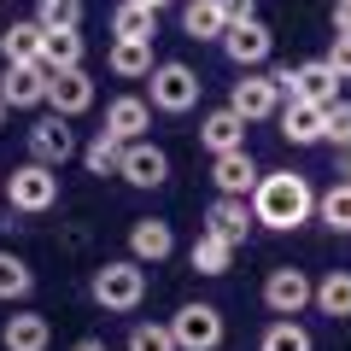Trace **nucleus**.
<instances>
[{
  "label": "nucleus",
  "mask_w": 351,
  "mask_h": 351,
  "mask_svg": "<svg viewBox=\"0 0 351 351\" xmlns=\"http://www.w3.org/2000/svg\"><path fill=\"white\" fill-rule=\"evenodd\" d=\"M246 205H252V223L276 228V234H293V228H304L316 217V193L299 170H263Z\"/></svg>",
  "instance_id": "f257e3e1"
},
{
  "label": "nucleus",
  "mask_w": 351,
  "mask_h": 351,
  "mask_svg": "<svg viewBox=\"0 0 351 351\" xmlns=\"http://www.w3.org/2000/svg\"><path fill=\"white\" fill-rule=\"evenodd\" d=\"M88 299L100 304V311H112V316L141 311V299H147V269H141L135 258H112V263H100V269L88 276Z\"/></svg>",
  "instance_id": "f03ea898"
},
{
  "label": "nucleus",
  "mask_w": 351,
  "mask_h": 351,
  "mask_svg": "<svg viewBox=\"0 0 351 351\" xmlns=\"http://www.w3.org/2000/svg\"><path fill=\"white\" fill-rule=\"evenodd\" d=\"M0 193H6V205H12V211L41 217V211H53V205H59V170L29 158V164H18V170L0 182Z\"/></svg>",
  "instance_id": "7ed1b4c3"
},
{
  "label": "nucleus",
  "mask_w": 351,
  "mask_h": 351,
  "mask_svg": "<svg viewBox=\"0 0 351 351\" xmlns=\"http://www.w3.org/2000/svg\"><path fill=\"white\" fill-rule=\"evenodd\" d=\"M152 112H170V117H182V112H193V106H199V71H193V64H182V59H164V64H152Z\"/></svg>",
  "instance_id": "20e7f679"
},
{
  "label": "nucleus",
  "mask_w": 351,
  "mask_h": 351,
  "mask_svg": "<svg viewBox=\"0 0 351 351\" xmlns=\"http://www.w3.org/2000/svg\"><path fill=\"white\" fill-rule=\"evenodd\" d=\"M170 334H176V351H217V346L228 339V322H223V311H217V304L188 299L182 311L170 316Z\"/></svg>",
  "instance_id": "39448f33"
},
{
  "label": "nucleus",
  "mask_w": 351,
  "mask_h": 351,
  "mask_svg": "<svg viewBox=\"0 0 351 351\" xmlns=\"http://www.w3.org/2000/svg\"><path fill=\"white\" fill-rule=\"evenodd\" d=\"M24 147H29V158L36 164H53V170H64V164L76 158V129H71V117H59V112H47V117H36V123L24 129Z\"/></svg>",
  "instance_id": "423d86ee"
},
{
  "label": "nucleus",
  "mask_w": 351,
  "mask_h": 351,
  "mask_svg": "<svg viewBox=\"0 0 351 351\" xmlns=\"http://www.w3.org/2000/svg\"><path fill=\"white\" fill-rule=\"evenodd\" d=\"M112 176H123L129 188H141V193H147V188H164V182H170V152L152 147V141H123Z\"/></svg>",
  "instance_id": "0eeeda50"
},
{
  "label": "nucleus",
  "mask_w": 351,
  "mask_h": 351,
  "mask_svg": "<svg viewBox=\"0 0 351 351\" xmlns=\"http://www.w3.org/2000/svg\"><path fill=\"white\" fill-rule=\"evenodd\" d=\"M228 112L246 117V123H263V117H276L281 112V88L269 71H240L234 94H228Z\"/></svg>",
  "instance_id": "6e6552de"
},
{
  "label": "nucleus",
  "mask_w": 351,
  "mask_h": 351,
  "mask_svg": "<svg viewBox=\"0 0 351 351\" xmlns=\"http://www.w3.org/2000/svg\"><path fill=\"white\" fill-rule=\"evenodd\" d=\"M223 53H228V64H240V71H263L269 53H276V36H269L263 18H246V24L223 29Z\"/></svg>",
  "instance_id": "1a4fd4ad"
},
{
  "label": "nucleus",
  "mask_w": 351,
  "mask_h": 351,
  "mask_svg": "<svg viewBox=\"0 0 351 351\" xmlns=\"http://www.w3.org/2000/svg\"><path fill=\"white\" fill-rule=\"evenodd\" d=\"M263 304L276 316H304L311 311V276L293 269V263H276V269L263 276Z\"/></svg>",
  "instance_id": "9d476101"
},
{
  "label": "nucleus",
  "mask_w": 351,
  "mask_h": 351,
  "mask_svg": "<svg viewBox=\"0 0 351 351\" xmlns=\"http://www.w3.org/2000/svg\"><path fill=\"white\" fill-rule=\"evenodd\" d=\"M94 76L76 64V71H47V112H59V117H82V112H94Z\"/></svg>",
  "instance_id": "9b49d317"
},
{
  "label": "nucleus",
  "mask_w": 351,
  "mask_h": 351,
  "mask_svg": "<svg viewBox=\"0 0 351 351\" xmlns=\"http://www.w3.org/2000/svg\"><path fill=\"white\" fill-rule=\"evenodd\" d=\"M258 158H252L246 147H234V152H217L211 158V182H217V193L223 199H252V188H258Z\"/></svg>",
  "instance_id": "f8f14e48"
},
{
  "label": "nucleus",
  "mask_w": 351,
  "mask_h": 351,
  "mask_svg": "<svg viewBox=\"0 0 351 351\" xmlns=\"http://www.w3.org/2000/svg\"><path fill=\"white\" fill-rule=\"evenodd\" d=\"M252 228H258V223H252V205H246V199H223V193H217V199L205 205V234L228 240L234 252L252 240Z\"/></svg>",
  "instance_id": "ddd939ff"
},
{
  "label": "nucleus",
  "mask_w": 351,
  "mask_h": 351,
  "mask_svg": "<svg viewBox=\"0 0 351 351\" xmlns=\"http://www.w3.org/2000/svg\"><path fill=\"white\" fill-rule=\"evenodd\" d=\"M0 100L12 106V112L47 106V64H6V76H0Z\"/></svg>",
  "instance_id": "4468645a"
},
{
  "label": "nucleus",
  "mask_w": 351,
  "mask_h": 351,
  "mask_svg": "<svg viewBox=\"0 0 351 351\" xmlns=\"http://www.w3.org/2000/svg\"><path fill=\"white\" fill-rule=\"evenodd\" d=\"M176 252V228L164 223V217H141V223H129V258L135 263H164Z\"/></svg>",
  "instance_id": "2eb2a0df"
},
{
  "label": "nucleus",
  "mask_w": 351,
  "mask_h": 351,
  "mask_svg": "<svg viewBox=\"0 0 351 351\" xmlns=\"http://www.w3.org/2000/svg\"><path fill=\"white\" fill-rule=\"evenodd\" d=\"M276 123H281V141H293V147H316V141H322V106H316V100H281Z\"/></svg>",
  "instance_id": "dca6fc26"
},
{
  "label": "nucleus",
  "mask_w": 351,
  "mask_h": 351,
  "mask_svg": "<svg viewBox=\"0 0 351 351\" xmlns=\"http://www.w3.org/2000/svg\"><path fill=\"white\" fill-rule=\"evenodd\" d=\"M0 346L6 351H47L53 346V322L41 311H18V316H6V328H0Z\"/></svg>",
  "instance_id": "f3484780"
},
{
  "label": "nucleus",
  "mask_w": 351,
  "mask_h": 351,
  "mask_svg": "<svg viewBox=\"0 0 351 351\" xmlns=\"http://www.w3.org/2000/svg\"><path fill=\"white\" fill-rule=\"evenodd\" d=\"M106 129H112L117 141H147V129H152V106L141 100V94H117V100L106 106Z\"/></svg>",
  "instance_id": "a211bd4d"
},
{
  "label": "nucleus",
  "mask_w": 351,
  "mask_h": 351,
  "mask_svg": "<svg viewBox=\"0 0 351 351\" xmlns=\"http://www.w3.org/2000/svg\"><path fill=\"white\" fill-rule=\"evenodd\" d=\"M0 59L6 64H41V24L36 18H12L0 29Z\"/></svg>",
  "instance_id": "6ab92c4d"
},
{
  "label": "nucleus",
  "mask_w": 351,
  "mask_h": 351,
  "mask_svg": "<svg viewBox=\"0 0 351 351\" xmlns=\"http://www.w3.org/2000/svg\"><path fill=\"white\" fill-rule=\"evenodd\" d=\"M199 147L211 152V158H217V152H234V147H246V117H234L228 106H223V112H211V117L199 123Z\"/></svg>",
  "instance_id": "aec40b11"
},
{
  "label": "nucleus",
  "mask_w": 351,
  "mask_h": 351,
  "mask_svg": "<svg viewBox=\"0 0 351 351\" xmlns=\"http://www.w3.org/2000/svg\"><path fill=\"white\" fill-rule=\"evenodd\" d=\"M311 304L322 316H334V322H346L351 316V269H328L322 281H311Z\"/></svg>",
  "instance_id": "412c9836"
},
{
  "label": "nucleus",
  "mask_w": 351,
  "mask_h": 351,
  "mask_svg": "<svg viewBox=\"0 0 351 351\" xmlns=\"http://www.w3.org/2000/svg\"><path fill=\"white\" fill-rule=\"evenodd\" d=\"M82 53H88L82 29H41V64L47 71H76Z\"/></svg>",
  "instance_id": "4be33fe9"
},
{
  "label": "nucleus",
  "mask_w": 351,
  "mask_h": 351,
  "mask_svg": "<svg viewBox=\"0 0 351 351\" xmlns=\"http://www.w3.org/2000/svg\"><path fill=\"white\" fill-rule=\"evenodd\" d=\"M228 18L217 12V0H182V36L193 41H223Z\"/></svg>",
  "instance_id": "5701e85b"
},
{
  "label": "nucleus",
  "mask_w": 351,
  "mask_h": 351,
  "mask_svg": "<svg viewBox=\"0 0 351 351\" xmlns=\"http://www.w3.org/2000/svg\"><path fill=\"white\" fill-rule=\"evenodd\" d=\"M258 351H316L311 328L299 322V316H276V322L258 334Z\"/></svg>",
  "instance_id": "b1692460"
},
{
  "label": "nucleus",
  "mask_w": 351,
  "mask_h": 351,
  "mask_svg": "<svg viewBox=\"0 0 351 351\" xmlns=\"http://www.w3.org/2000/svg\"><path fill=\"white\" fill-rule=\"evenodd\" d=\"M106 64H112L123 82H141V76H152V41H112Z\"/></svg>",
  "instance_id": "393cba45"
},
{
  "label": "nucleus",
  "mask_w": 351,
  "mask_h": 351,
  "mask_svg": "<svg viewBox=\"0 0 351 351\" xmlns=\"http://www.w3.org/2000/svg\"><path fill=\"white\" fill-rule=\"evenodd\" d=\"M188 263L199 269V276H228V269H234V246H228V240H217V234H205V228H199V240H193Z\"/></svg>",
  "instance_id": "a878e982"
},
{
  "label": "nucleus",
  "mask_w": 351,
  "mask_h": 351,
  "mask_svg": "<svg viewBox=\"0 0 351 351\" xmlns=\"http://www.w3.org/2000/svg\"><path fill=\"white\" fill-rule=\"evenodd\" d=\"M36 293V269H29L18 252H0V304H18Z\"/></svg>",
  "instance_id": "bb28decb"
},
{
  "label": "nucleus",
  "mask_w": 351,
  "mask_h": 351,
  "mask_svg": "<svg viewBox=\"0 0 351 351\" xmlns=\"http://www.w3.org/2000/svg\"><path fill=\"white\" fill-rule=\"evenodd\" d=\"M112 36L117 41H152L158 36V12H147V6H135V0H123L112 12Z\"/></svg>",
  "instance_id": "cd10ccee"
},
{
  "label": "nucleus",
  "mask_w": 351,
  "mask_h": 351,
  "mask_svg": "<svg viewBox=\"0 0 351 351\" xmlns=\"http://www.w3.org/2000/svg\"><path fill=\"white\" fill-rule=\"evenodd\" d=\"M117 152H123V141H117L112 129H94V141H88L76 158H82L88 176H112V170H117Z\"/></svg>",
  "instance_id": "c85d7f7f"
},
{
  "label": "nucleus",
  "mask_w": 351,
  "mask_h": 351,
  "mask_svg": "<svg viewBox=\"0 0 351 351\" xmlns=\"http://www.w3.org/2000/svg\"><path fill=\"white\" fill-rule=\"evenodd\" d=\"M316 217H322L334 234H351V182H334L328 193H316Z\"/></svg>",
  "instance_id": "c756f323"
},
{
  "label": "nucleus",
  "mask_w": 351,
  "mask_h": 351,
  "mask_svg": "<svg viewBox=\"0 0 351 351\" xmlns=\"http://www.w3.org/2000/svg\"><path fill=\"white\" fill-rule=\"evenodd\" d=\"M41 29H82V0H36Z\"/></svg>",
  "instance_id": "7c9ffc66"
},
{
  "label": "nucleus",
  "mask_w": 351,
  "mask_h": 351,
  "mask_svg": "<svg viewBox=\"0 0 351 351\" xmlns=\"http://www.w3.org/2000/svg\"><path fill=\"white\" fill-rule=\"evenodd\" d=\"M123 351H176V334H170V322H135Z\"/></svg>",
  "instance_id": "2f4dec72"
},
{
  "label": "nucleus",
  "mask_w": 351,
  "mask_h": 351,
  "mask_svg": "<svg viewBox=\"0 0 351 351\" xmlns=\"http://www.w3.org/2000/svg\"><path fill=\"white\" fill-rule=\"evenodd\" d=\"M322 141L328 147H351V100L322 106Z\"/></svg>",
  "instance_id": "473e14b6"
},
{
  "label": "nucleus",
  "mask_w": 351,
  "mask_h": 351,
  "mask_svg": "<svg viewBox=\"0 0 351 351\" xmlns=\"http://www.w3.org/2000/svg\"><path fill=\"white\" fill-rule=\"evenodd\" d=\"M328 71H334L339 82H351V41H334V47H328Z\"/></svg>",
  "instance_id": "72a5a7b5"
},
{
  "label": "nucleus",
  "mask_w": 351,
  "mask_h": 351,
  "mask_svg": "<svg viewBox=\"0 0 351 351\" xmlns=\"http://www.w3.org/2000/svg\"><path fill=\"white\" fill-rule=\"evenodd\" d=\"M217 12L228 24H246V18H258V0H217Z\"/></svg>",
  "instance_id": "f704fd0d"
},
{
  "label": "nucleus",
  "mask_w": 351,
  "mask_h": 351,
  "mask_svg": "<svg viewBox=\"0 0 351 351\" xmlns=\"http://www.w3.org/2000/svg\"><path fill=\"white\" fill-rule=\"evenodd\" d=\"M328 24H334V41H351V0H334V18Z\"/></svg>",
  "instance_id": "c9c22d12"
},
{
  "label": "nucleus",
  "mask_w": 351,
  "mask_h": 351,
  "mask_svg": "<svg viewBox=\"0 0 351 351\" xmlns=\"http://www.w3.org/2000/svg\"><path fill=\"white\" fill-rule=\"evenodd\" d=\"M71 351H112V346H106V339H100V334H82V339H76V346H71Z\"/></svg>",
  "instance_id": "e433bc0d"
},
{
  "label": "nucleus",
  "mask_w": 351,
  "mask_h": 351,
  "mask_svg": "<svg viewBox=\"0 0 351 351\" xmlns=\"http://www.w3.org/2000/svg\"><path fill=\"white\" fill-rule=\"evenodd\" d=\"M339 152V164H334V176H339V182H351V147H334Z\"/></svg>",
  "instance_id": "4c0bfd02"
},
{
  "label": "nucleus",
  "mask_w": 351,
  "mask_h": 351,
  "mask_svg": "<svg viewBox=\"0 0 351 351\" xmlns=\"http://www.w3.org/2000/svg\"><path fill=\"white\" fill-rule=\"evenodd\" d=\"M135 6H147V12H164V6H170V0H135Z\"/></svg>",
  "instance_id": "58836bf2"
},
{
  "label": "nucleus",
  "mask_w": 351,
  "mask_h": 351,
  "mask_svg": "<svg viewBox=\"0 0 351 351\" xmlns=\"http://www.w3.org/2000/svg\"><path fill=\"white\" fill-rule=\"evenodd\" d=\"M6 117H12V106H6V100H0V129H6Z\"/></svg>",
  "instance_id": "ea45409f"
},
{
  "label": "nucleus",
  "mask_w": 351,
  "mask_h": 351,
  "mask_svg": "<svg viewBox=\"0 0 351 351\" xmlns=\"http://www.w3.org/2000/svg\"><path fill=\"white\" fill-rule=\"evenodd\" d=\"M0 182H6V176H0Z\"/></svg>",
  "instance_id": "a19ab883"
}]
</instances>
